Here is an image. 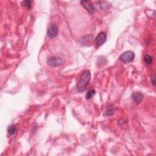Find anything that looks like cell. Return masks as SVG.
<instances>
[{
    "mask_svg": "<svg viewBox=\"0 0 156 156\" xmlns=\"http://www.w3.org/2000/svg\"><path fill=\"white\" fill-rule=\"evenodd\" d=\"M91 79V73L90 71H85L81 75L77 85V89L79 92L84 91Z\"/></svg>",
    "mask_w": 156,
    "mask_h": 156,
    "instance_id": "1",
    "label": "cell"
},
{
    "mask_svg": "<svg viewBox=\"0 0 156 156\" xmlns=\"http://www.w3.org/2000/svg\"><path fill=\"white\" fill-rule=\"evenodd\" d=\"M135 54L131 51H127L123 53L120 57V60L125 63H128L131 62L134 59Z\"/></svg>",
    "mask_w": 156,
    "mask_h": 156,
    "instance_id": "2",
    "label": "cell"
},
{
    "mask_svg": "<svg viewBox=\"0 0 156 156\" xmlns=\"http://www.w3.org/2000/svg\"><path fill=\"white\" fill-rule=\"evenodd\" d=\"M58 31L59 29L57 26L55 24H51L48 29L47 31L48 36L51 39L55 38L58 34Z\"/></svg>",
    "mask_w": 156,
    "mask_h": 156,
    "instance_id": "3",
    "label": "cell"
},
{
    "mask_svg": "<svg viewBox=\"0 0 156 156\" xmlns=\"http://www.w3.org/2000/svg\"><path fill=\"white\" fill-rule=\"evenodd\" d=\"M63 62L62 59L57 57H51L48 59L47 63L51 67H58L62 65Z\"/></svg>",
    "mask_w": 156,
    "mask_h": 156,
    "instance_id": "4",
    "label": "cell"
},
{
    "mask_svg": "<svg viewBox=\"0 0 156 156\" xmlns=\"http://www.w3.org/2000/svg\"><path fill=\"white\" fill-rule=\"evenodd\" d=\"M106 41V34L104 33H99L95 39V43L98 47H101Z\"/></svg>",
    "mask_w": 156,
    "mask_h": 156,
    "instance_id": "5",
    "label": "cell"
},
{
    "mask_svg": "<svg viewBox=\"0 0 156 156\" xmlns=\"http://www.w3.org/2000/svg\"><path fill=\"white\" fill-rule=\"evenodd\" d=\"M81 3L82 5V6H84L86 9V10L90 13H93L94 12L95 8L93 4L91 3V2L83 1H81Z\"/></svg>",
    "mask_w": 156,
    "mask_h": 156,
    "instance_id": "6",
    "label": "cell"
},
{
    "mask_svg": "<svg viewBox=\"0 0 156 156\" xmlns=\"http://www.w3.org/2000/svg\"><path fill=\"white\" fill-rule=\"evenodd\" d=\"M132 99H134V101L135 103L139 104V103H141V101L143 100V95L141 93L135 92V93H134L132 94Z\"/></svg>",
    "mask_w": 156,
    "mask_h": 156,
    "instance_id": "7",
    "label": "cell"
},
{
    "mask_svg": "<svg viewBox=\"0 0 156 156\" xmlns=\"http://www.w3.org/2000/svg\"><path fill=\"white\" fill-rule=\"evenodd\" d=\"M7 132L10 135H13L16 134L17 133V127L14 125H12V126H10L7 129Z\"/></svg>",
    "mask_w": 156,
    "mask_h": 156,
    "instance_id": "8",
    "label": "cell"
},
{
    "mask_svg": "<svg viewBox=\"0 0 156 156\" xmlns=\"http://www.w3.org/2000/svg\"><path fill=\"white\" fill-rule=\"evenodd\" d=\"M144 61L146 64H148V65H150V64L153 63V59L151 56H149V55H146V56H145Z\"/></svg>",
    "mask_w": 156,
    "mask_h": 156,
    "instance_id": "9",
    "label": "cell"
},
{
    "mask_svg": "<svg viewBox=\"0 0 156 156\" xmlns=\"http://www.w3.org/2000/svg\"><path fill=\"white\" fill-rule=\"evenodd\" d=\"M21 5L30 9L31 8V1H29V0H27V1H23L21 3Z\"/></svg>",
    "mask_w": 156,
    "mask_h": 156,
    "instance_id": "10",
    "label": "cell"
},
{
    "mask_svg": "<svg viewBox=\"0 0 156 156\" xmlns=\"http://www.w3.org/2000/svg\"><path fill=\"white\" fill-rule=\"evenodd\" d=\"M96 93V91L95 90H90L88 93H87V94L86 95V99H90L91 97H92V96L93 95H95Z\"/></svg>",
    "mask_w": 156,
    "mask_h": 156,
    "instance_id": "11",
    "label": "cell"
},
{
    "mask_svg": "<svg viewBox=\"0 0 156 156\" xmlns=\"http://www.w3.org/2000/svg\"><path fill=\"white\" fill-rule=\"evenodd\" d=\"M151 82H152V83L154 85H155V75L151 77Z\"/></svg>",
    "mask_w": 156,
    "mask_h": 156,
    "instance_id": "12",
    "label": "cell"
}]
</instances>
